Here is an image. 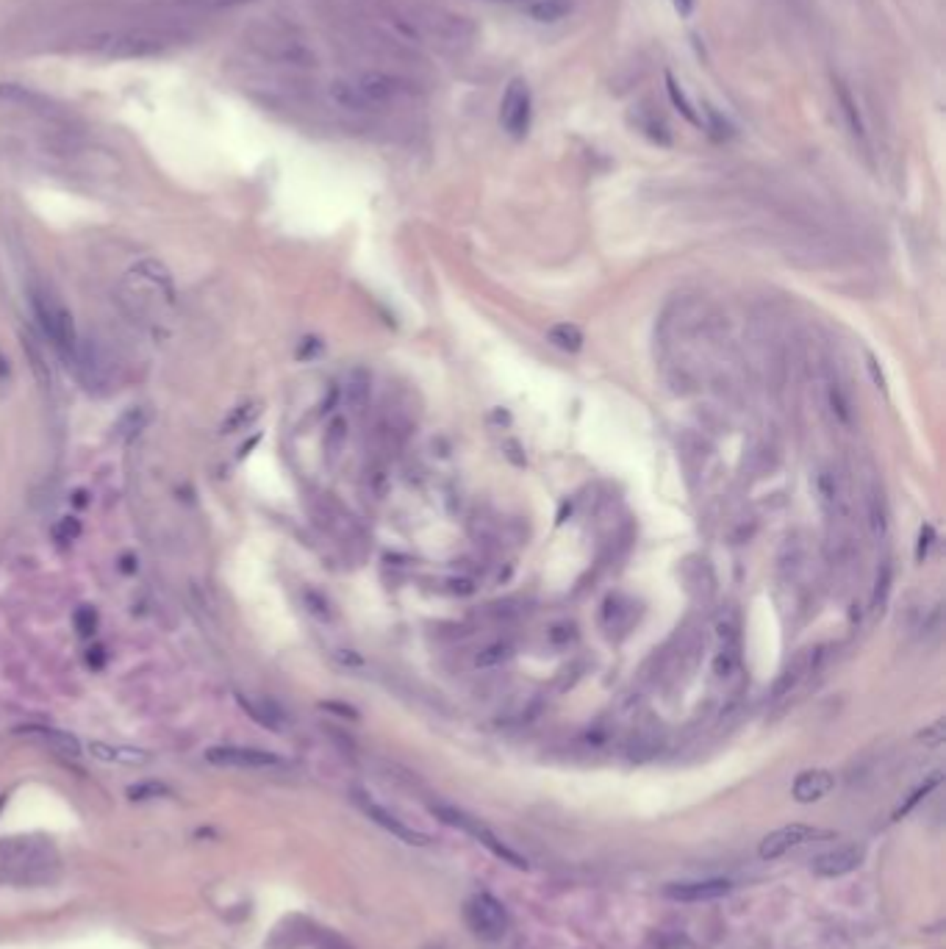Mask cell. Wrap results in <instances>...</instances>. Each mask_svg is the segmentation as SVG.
<instances>
[{
	"label": "cell",
	"mask_w": 946,
	"mask_h": 949,
	"mask_svg": "<svg viewBox=\"0 0 946 949\" xmlns=\"http://www.w3.org/2000/svg\"><path fill=\"white\" fill-rule=\"evenodd\" d=\"M31 308L36 314V322H39L42 333L50 339V345L56 348V353L64 361L73 364V359L78 353V342H81L78 333H76L73 314L67 311V306L56 295H50L42 287H31Z\"/></svg>",
	"instance_id": "cell-1"
},
{
	"label": "cell",
	"mask_w": 946,
	"mask_h": 949,
	"mask_svg": "<svg viewBox=\"0 0 946 949\" xmlns=\"http://www.w3.org/2000/svg\"><path fill=\"white\" fill-rule=\"evenodd\" d=\"M433 810V817L436 819H442L444 825H450V828H458V830H463L466 836H472V839H475L481 847H486L494 858H500L503 863H511L514 869H527V858H522L516 850H511L494 830H489L481 819H475V817H469V813L466 810H461V808H452V805H433L431 808Z\"/></svg>",
	"instance_id": "cell-2"
},
{
	"label": "cell",
	"mask_w": 946,
	"mask_h": 949,
	"mask_svg": "<svg viewBox=\"0 0 946 949\" xmlns=\"http://www.w3.org/2000/svg\"><path fill=\"white\" fill-rule=\"evenodd\" d=\"M463 922L483 941H503L511 927V916L505 905L489 892H478L463 902Z\"/></svg>",
	"instance_id": "cell-3"
},
{
	"label": "cell",
	"mask_w": 946,
	"mask_h": 949,
	"mask_svg": "<svg viewBox=\"0 0 946 949\" xmlns=\"http://www.w3.org/2000/svg\"><path fill=\"white\" fill-rule=\"evenodd\" d=\"M530 120H533L530 89L522 78H514L503 95V103H500L503 130H508V137H514V140H525V133L530 130Z\"/></svg>",
	"instance_id": "cell-4"
},
{
	"label": "cell",
	"mask_w": 946,
	"mask_h": 949,
	"mask_svg": "<svg viewBox=\"0 0 946 949\" xmlns=\"http://www.w3.org/2000/svg\"><path fill=\"white\" fill-rule=\"evenodd\" d=\"M353 799H356V805L367 813V817H369L375 825H380L383 830H389V833L397 836L400 841L414 844V847H428V844H431V836H428V833H422V830H417V828H411V825H405V822L397 817V813H391L389 808H383L380 802H375L369 794L356 791Z\"/></svg>",
	"instance_id": "cell-5"
},
{
	"label": "cell",
	"mask_w": 946,
	"mask_h": 949,
	"mask_svg": "<svg viewBox=\"0 0 946 949\" xmlns=\"http://www.w3.org/2000/svg\"><path fill=\"white\" fill-rule=\"evenodd\" d=\"M833 833L830 830H822V828H810V825H785L780 830H772L761 847H758V855L764 860H777L783 858L785 852L796 850V847H805L807 841H816V839H830Z\"/></svg>",
	"instance_id": "cell-6"
},
{
	"label": "cell",
	"mask_w": 946,
	"mask_h": 949,
	"mask_svg": "<svg viewBox=\"0 0 946 949\" xmlns=\"http://www.w3.org/2000/svg\"><path fill=\"white\" fill-rule=\"evenodd\" d=\"M206 761L214 766H231V769H278L286 764L278 753L255 750V747H212L206 750Z\"/></svg>",
	"instance_id": "cell-7"
},
{
	"label": "cell",
	"mask_w": 946,
	"mask_h": 949,
	"mask_svg": "<svg viewBox=\"0 0 946 949\" xmlns=\"http://www.w3.org/2000/svg\"><path fill=\"white\" fill-rule=\"evenodd\" d=\"M733 892L730 880L713 877V880H686V883H669L663 889V897L674 902H711L719 897H727Z\"/></svg>",
	"instance_id": "cell-8"
},
{
	"label": "cell",
	"mask_w": 946,
	"mask_h": 949,
	"mask_svg": "<svg viewBox=\"0 0 946 949\" xmlns=\"http://www.w3.org/2000/svg\"><path fill=\"white\" fill-rule=\"evenodd\" d=\"M866 858V850L860 844H844V847H836L830 852H822L814 858V863H810V869H814L816 877H827V880H836V877H844L849 871H855Z\"/></svg>",
	"instance_id": "cell-9"
},
{
	"label": "cell",
	"mask_w": 946,
	"mask_h": 949,
	"mask_svg": "<svg viewBox=\"0 0 946 949\" xmlns=\"http://www.w3.org/2000/svg\"><path fill=\"white\" fill-rule=\"evenodd\" d=\"M236 703H239V708L253 719V722H258L261 727H266V730H275V733H281L284 727H286V722H289V716H286V711L273 700V697H261V694H236Z\"/></svg>",
	"instance_id": "cell-10"
},
{
	"label": "cell",
	"mask_w": 946,
	"mask_h": 949,
	"mask_svg": "<svg viewBox=\"0 0 946 949\" xmlns=\"http://www.w3.org/2000/svg\"><path fill=\"white\" fill-rule=\"evenodd\" d=\"M741 641L735 644H716L713 661H711V674L713 681L724 689H738L741 681H744V666H741Z\"/></svg>",
	"instance_id": "cell-11"
},
{
	"label": "cell",
	"mask_w": 946,
	"mask_h": 949,
	"mask_svg": "<svg viewBox=\"0 0 946 949\" xmlns=\"http://www.w3.org/2000/svg\"><path fill=\"white\" fill-rule=\"evenodd\" d=\"M833 788H836V775L830 769H805L796 775L791 786V797L799 805H810V802L825 799Z\"/></svg>",
	"instance_id": "cell-12"
},
{
	"label": "cell",
	"mask_w": 946,
	"mask_h": 949,
	"mask_svg": "<svg viewBox=\"0 0 946 949\" xmlns=\"http://www.w3.org/2000/svg\"><path fill=\"white\" fill-rule=\"evenodd\" d=\"M863 495H866V522H868V530H871V536L877 541H883L889 536V530H891V511H889L886 492L874 478H868Z\"/></svg>",
	"instance_id": "cell-13"
},
{
	"label": "cell",
	"mask_w": 946,
	"mask_h": 949,
	"mask_svg": "<svg viewBox=\"0 0 946 949\" xmlns=\"http://www.w3.org/2000/svg\"><path fill=\"white\" fill-rule=\"evenodd\" d=\"M167 47V39L159 36V34H128V36H120L114 39V45L109 47V56H117V58H142V56H156Z\"/></svg>",
	"instance_id": "cell-14"
},
{
	"label": "cell",
	"mask_w": 946,
	"mask_h": 949,
	"mask_svg": "<svg viewBox=\"0 0 946 949\" xmlns=\"http://www.w3.org/2000/svg\"><path fill=\"white\" fill-rule=\"evenodd\" d=\"M367 109H380L386 103H391L400 92V84L397 78L386 76V73H364L359 81H356Z\"/></svg>",
	"instance_id": "cell-15"
},
{
	"label": "cell",
	"mask_w": 946,
	"mask_h": 949,
	"mask_svg": "<svg viewBox=\"0 0 946 949\" xmlns=\"http://www.w3.org/2000/svg\"><path fill=\"white\" fill-rule=\"evenodd\" d=\"M89 756L103 761V764H122V766H145L151 761V753L148 750H140V747H114V744H106V741H92L89 744Z\"/></svg>",
	"instance_id": "cell-16"
},
{
	"label": "cell",
	"mask_w": 946,
	"mask_h": 949,
	"mask_svg": "<svg viewBox=\"0 0 946 949\" xmlns=\"http://www.w3.org/2000/svg\"><path fill=\"white\" fill-rule=\"evenodd\" d=\"M130 273L137 276V278H142V281H148V284H153V287H159L170 300L175 297L172 273H170V269H167L159 258H140L137 264L130 266Z\"/></svg>",
	"instance_id": "cell-17"
},
{
	"label": "cell",
	"mask_w": 946,
	"mask_h": 949,
	"mask_svg": "<svg viewBox=\"0 0 946 949\" xmlns=\"http://www.w3.org/2000/svg\"><path fill=\"white\" fill-rule=\"evenodd\" d=\"M20 733L39 735L45 744H50V747L58 756H64V758H81V741L73 733H64V730H56V727H23Z\"/></svg>",
	"instance_id": "cell-18"
},
{
	"label": "cell",
	"mask_w": 946,
	"mask_h": 949,
	"mask_svg": "<svg viewBox=\"0 0 946 949\" xmlns=\"http://www.w3.org/2000/svg\"><path fill=\"white\" fill-rule=\"evenodd\" d=\"M630 620H633V602H628L619 594L605 600V605H602V625H605V631H611V633L614 631H625L630 625Z\"/></svg>",
	"instance_id": "cell-19"
},
{
	"label": "cell",
	"mask_w": 946,
	"mask_h": 949,
	"mask_svg": "<svg viewBox=\"0 0 946 949\" xmlns=\"http://www.w3.org/2000/svg\"><path fill=\"white\" fill-rule=\"evenodd\" d=\"M630 120H633V125L644 133V137L647 140H652V142H658V145H671V130H669V125L663 122V120H658V114H652L650 109H636L633 114H630Z\"/></svg>",
	"instance_id": "cell-20"
},
{
	"label": "cell",
	"mask_w": 946,
	"mask_h": 949,
	"mask_svg": "<svg viewBox=\"0 0 946 949\" xmlns=\"http://www.w3.org/2000/svg\"><path fill=\"white\" fill-rule=\"evenodd\" d=\"M836 92H838L841 114H844V120H847V125H849V133H852V137H855L860 145H866V122H863V114H860V109H858L852 92H849L841 81L836 84Z\"/></svg>",
	"instance_id": "cell-21"
},
{
	"label": "cell",
	"mask_w": 946,
	"mask_h": 949,
	"mask_svg": "<svg viewBox=\"0 0 946 949\" xmlns=\"http://www.w3.org/2000/svg\"><path fill=\"white\" fill-rule=\"evenodd\" d=\"M547 339H550L553 348H558V350H564V353H577V350L583 348V342H586L583 330H580L575 322H558V325H553V328L547 330Z\"/></svg>",
	"instance_id": "cell-22"
},
{
	"label": "cell",
	"mask_w": 946,
	"mask_h": 949,
	"mask_svg": "<svg viewBox=\"0 0 946 949\" xmlns=\"http://www.w3.org/2000/svg\"><path fill=\"white\" fill-rule=\"evenodd\" d=\"M827 405H830V414H833V420L841 425V428H852V422H855V409H852V400H849V394L844 391V386L841 383H830L827 386Z\"/></svg>",
	"instance_id": "cell-23"
},
{
	"label": "cell",
	"mask_w": 946,
	"mask_h": 949,
	"mask_svg": "<svg viewBox=\"0 0 946 949\" xmlns=\"http://www.w3.org/2000/svg\"><path fill=\"white\" fill-rule=\"evenodd\" d=\"M514 658V647L508 641H492L486 647H481L472 658V666L475 669H497L503 663H508Z\"/></svg>",
	"instance_id": "cell-24"
},
{
	"label": "cell",
	"mask_w": 946,
	"mask_h": 949,
	"mask_svg": "<svg viewBox=\"0 0 946 949\" xmlns=\"http://www.w3.org/2000/svg\"><path fill=\"white\" fill-rule=\"evenodd\" d=\"M663 78H666V95H669V100H671V106H674V109H678V111H681V114H683V117H686V120H689V122H691V125H697V128H700V122H702V117H700V114H697V109H694V103H691V100H689V95H686V92H683V87H681V84H678V78H674V76H671V73H666V76H663Z\"/></svg>",
	"instance_id": "cell-25"
},
{
	"label": "cell",
	"mask_w": 946,
	"mask_h": 949,
	"mask_svg": "<svg viewBox=\"0 0 946 949\" xmlns=\"http://www.w3.org/2000/svg\"><path fill=\"white\" fill-rule=\"evenodd\" d=\"M148 422H151L148 409H130V412H125V414L117 420L114 436H117L120 442H130L133 436H140V431H145Z\"/></svg>",
	"instance_id": "cell-26"
},
{
	"label": "cell",
	"mask_w": 946,
	"mask_h": 949,
	"mask_svg": "<svg viewBox=\"0 0 946 949\" xmlns=\"http://www.w3.org/2000/svg\"><path fill=\"white\" fill-rule=\"evenodd\" d=\"M330 98H333L336 106H342L348 111H369L364 98H361V92H359V87H356V81H336L330 87Z\"/></svg>",
	"instance_id": "cell-27"
},
{
	"label": "cell",
	"mask_w": 946,
	"mask_h": 949,
	"mask_svg": "<svg viewBox=\"0 0 946 949\" xmlns=\"http://www.w3.org/2000/svg\"><path fill=\"white\" fill-rule=\"evenodd\" d=\"M702 111H705V120L700 122V128H705L716 142H724V140H733V137H735V128L724 120V114H722L719 109H713L711 103H705Z\"/></svg>",
	"instance_id": "cell-28"
},
{
	"label": "cell",
	"mask_w": 946,
	"mask_h": 949,
	"mask_svg": "<svg viewBox=\"0 0 946 949\" xmlns=\"http://www.w3.org/2000/svg\"><path fill=\"white\" fill-rule=\"evenodd\" d=\"M261 414V405L258 402H242L236 405V409L223 420V433H236L247 425H253Z\"/></svg>",
	"instance_id": "cell-29"
},
{
	"label": "cell",
	"mask_w": 946,
	"mask_h": 949,
	"mask_svg": "<svg viewBox=\"0 0 946 949\" xmlns=\"http://www.w3.org/2000/svg\"><path fill=\"white\" fill-rule=\"evenodd\" d=\"M527 12L538 23H553V20H561L569 12V6L564 4V0H538V4H533Z\"/></svg>",
	"instance_id": "cell-30"
},
{
	"label": "cell",
	"mask_w": 946,
	"mask_h": 949,
	"mask_svg": "<svg viewBox=\"0 0 946 949\" xmlns=\"http://www.w3.org/2000/svg\"><path fill=\"white\" fill-rule=\"evenodd\" d=\"M891 583H894V569L889 561H883V567L877 569V578H874V591H871V608H883L886 600H889V591H891Z\"/></svg>",
	"instance_id": "cell-31"
},
{
	"label": "cell",
	"mask_w": 946,
	"mask_h": 949,
	"mask_svg": "<svg viewBox=\"0 0 946 949\" xmlns=\"http://www.w3.org/2000/svg\"><path fill=\"white\" fill-rule=\"evenodd\" d=\"M303 602H306V608H308V614L317 617L319 622H330V620H333V605H330V600H327L325 594L308 589V591H303Z\"/></svg>",
	"instance_id": "cell-32"
},
{
	"label": "cell",
	"mask_w": 946,
	"mask_h": 949,
	"mask_svg": "<svg viewBox=\"0 0 946 949\" xmlns=\"http://www.w3.org/2000/svg\"><path fill=\"white\" fill-rule=\"evenodd\" d=\"M938 783H941V775L935 772V775H932V777H930L927 783H921V786H919V788H916V791H913V794H910V797H908L905 802H899V808L894 810V819H902V817H908V813H910V810H913V808H916V805H919V802H921V799H924V797H927V794H930V791H932L935 786H938Z\"/></svg>",
	"instance_id": "cell-33"
},
{
	"label": "cell",
	"mask_w": 946,
	"mask_h": 949,
	"mask_svg": "<svg viewBox=\"0 0 946 949\" xmlns=\"http://www.w3.org/2000/svg\"><path fill=\"white\" fill-rule=\"evenodd\" d=\"M547 639H550L553 647H569L577 639V631H575L572 622H553L547 628Z\"/></svg>",
	"instance_id": "cell-34"
},
{
	"label": "cell",
	"mask_w": 946,
	"mask_h": 949,
	"mask_svg": "<svg viewBox=\"0 0 946 949\" xmlns=\"http://www.w3.org/2000/svg\"><path fill=\"white\" fill-rule=\"evenodd\" d=\"M170 794V788L164 786V783H156V780H148V783H137V786H130L128 788V797L130 799H156V797H167Z\"/></svg>",
	"instance_id": "cell-35"
},
{
	"label": "cell",
	"mask_w": 946,
	"mask_h": 949,
	"mask_svg": "<svg viewBox=\"0 0 946 949\" xmlns=\"http://www.w3.org/2000/svg\"><path fill=\"white\" fill-rule=\"evenodd\" d=\"M935 541H938L935 527H932L930 522L921 525V530H919V545H916V561H919V564H924V561L930 558L932 548H935Z\"/></svg>",
	"instance_id": "cell-36"
},
{
	"label": "cell",
	"mask_w": 946,
	"mask_h": 949,
	"mask_svg": "<svg viewBox=\"0 0 946 949\" xmlns=\"http://www.w3.org/2000/svg\"><path fill=\"white\" fill-rule=\"evenodd\" d=\"M345 439H348V422H345L342 417H336V420L330 422V428H327L325 444H327V450H342Z\"/></svg>",
	"instance_id": "cell-37"
},
{
	"label": "cell",
	"mask_w": 946,
	"mask_h": 949,
	"mask_svg": "<svg viewBox=\"0 0 946 949\" xmlns=\"http://www.w3.org/2000/svg\"><path fill=\"white\" fill-rule=\"evenodd\" d=\"M95 628H98V611H95V608H89V605L78 608V611H76V631L81 636H92Z\"/></svg>",
	"instance_id": "cell-38"
},
{
	"label": "cell",
	"mask_w": 946,
	"mask_h": 949,
	"mask_svg": "<svg viewBox=\"0 0 946 949\" xmlns=\"http://www.w3.org/2000/svg\"><path fill=\"white\" fill-rule=\"evenodd\" d=\"M81 536V522L76 516H64L56 525V538L58 541H76Z\"/></svg>",
	"instance_id": "cell-39"
},
{
	"label": "cell",
	"mask_w": 946,
	"mask_h": 949,
	"mask_svg": "<svg viewBox=\"0 0 946 949\" xmlns=\"http://www.w3.org/2000/svg\"><path fill=\"white\" fill-rule=\"evenodd\" d=\"M943 727H946V722H943V719H938L932 727L921 730V733H919V738H921L924 744H930V747H938V744L943 741V735H946V730H943Z\"/></svg>",
	"instance_id": "cell-40"
},
{
	"label": "cell",
	"mask_w": 946,
	"mask_h": 949,
	"mask_svg": "<svg viewBox=\"0 0 946 949\" xmlns=\"http://www.w3.org/2000/svg\"><path fill=\"white\" fill-rule=\"evenodd\" d=\"M236 4H244V0H183V6H194V9H225Z\"/></svg>",
	"instance_id": "cell-41"
},
{
	"label": "cell",
	"mask_w": 946,
	"mask_h": 949,
	"mask_svg": "<svg viewBox=\"0 0 946 949\" xmlns=\"http://www.w3.org/2000/svg\"><path fill=\"white\" fill-rule=\"evenodd\" d=\"M866 370H868V375H871V381H874L877 389H880V391L889 389V386H886V375H883L880 364H877V359H874L871 353H866Z\"/></svg>",
	"instance_id": "cell-42"
},
{
	"label": "cell",
	"mask_w": 946,
	"mask_h": 949,
	"mask_svg": "<svg viewBox=\"0 0 946 949\" xmlns=\"http://www.w3.org/2000/svg\"><path fill=\"white\" fill-rule=\"evenodd\" d=\"M322 711H330V714H339L345 719H359V711L353 705H345V703H322Z\"/></svg>",
	"instance_id": "cell-43"
},
{
	"label": "cell",
	"mask_w": 946,
	"mask_h": 949,
	"mask_svg": "<svg viewBox=\"0 0 946 949\" xmlns=\"http://www.w3.org/2000/svg\"><path fill=\"white\" fill-rule=\"evenodd\" d=\"M333 658L339 661V663H345V666H361V663H364V658H361L356 650H336Z\"/></svg>",
	"instance_id": "cell-44"
},
{
	"label": "cell",
	"mask_w": 946,
	"mask_h": 949,
	"mask_svg": "<svg viewBox=\"0 0 946 949\" xmlns=\"http://www.w3.org/2000/svg\"><path fill=\"white\" fill-rule=\"evenodd\" d=\"M87 663H89L92 669H103V666H106V650H103V647H92V650L87 652Z\"/></svg>",
	"instance_id": "cell-45"
},
{
	"label": "cell",
	"mask_w": 946,
	"mask_h": 949,
	"mask_svg": "<svg viewBox=\"0 0 946 949\" xmlns=\"http://www.w3.org/2000/svg\"><path fill=\"white\" fill-rule=\"evenodd\" d=\"M450 591L452 594H472L475 591V583L466 580V578H455V580H450Z\"/></svg>",
	"instance_id": "cell-46"
},
{
	"label": "cell",
	"mask_w": 946,
	"mask_h": 949,
	"mask_svg": "<svg viewBox=\"0 0 946 949\" xmlns=\"http://www.w3.org/2000/svg\"><path fill=\"white\" fill-rule=\"evenodd\" d=\"M671 4H674V9H678L681 17H689L694 12V0H671Z\"/></svg>",
	"instance_id": "cell-47"
},
{
	"label": "cell",
	"mask_w": 946,
	"mask_h": 949,
	"mask_svg": "<svg viewBox=\"0 0 946 949\" xmlns=\"http://www.w3.org/2000/svg\"><path fill=\"white\" fill-rule=\"evenodd\" d=\"M122 572H137V561H133L130 556L122 558Z\"/></svg>",
	"instance_id": "cell-48"
},
{
	"label": "cell",
	"mask_w": 946,
	"mask_h": 949,
	"mask_svg": "<svg viewBox=\"0 0 946 949\" xmlns=\"http://www.w3.org/2000/svg\"><path fill=\"white\" fill-rule=\"evenodd\" d=\"M6 375H9V361H6L4 353H0V381H4Z\"/></svg>",
	"instance_id": "cell-49"
},
{
	"label": "cell",
	"mask_w": 946,
	"mask_h": 949,
	"mask_svg": "<svg viewBox=\"0 0 946 949\" xmlns=\"http://www.w3.org/2000/svg\"><path fill=\"white\" fill-rule=\"evenodd\" d=\"M76 506H87V492H76Z\"/></svg>",
	"instance_id": "cell-50"
}]
</instances>
